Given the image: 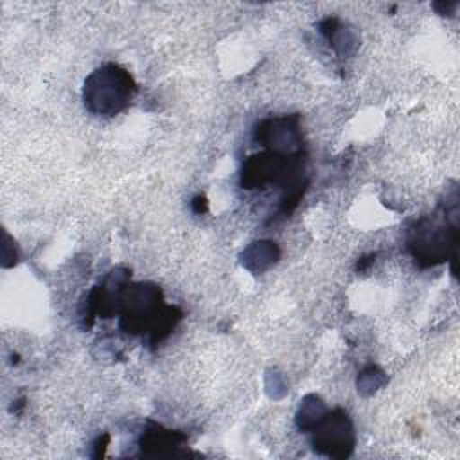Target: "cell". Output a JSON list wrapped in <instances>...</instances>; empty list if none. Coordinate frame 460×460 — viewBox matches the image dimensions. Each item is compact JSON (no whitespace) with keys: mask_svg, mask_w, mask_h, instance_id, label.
Here are the masks:
<instances>
[{"mask_svg":"<svg viewBox=\"0 0 460 460\" xmlns=\"http://www.w3.org/2000/svg\"><path fill=\"white\" fill-rule=\"evenodd\" d=\"M133 92L135 83L131 75L115 65H108L88 77L84 102L93 113L115 115L129 102Z\"/></svg>","mask_w":460,"mask_h":460,"instance_id":"cell-1","label":"cell"},{"mask_svg":"<svg viewBox=\"0 0 460 460\" xmlns=\"http://www.w3.org/2000/svg\"><path fill=\"white\" fill-rule=\"evenodd\" d=\"M316 426H320L314 438L318 447H325L329 455H340L338 449H341V455L349 453L347 449L352 447V428L343 411L329 413L327 419L320 420Z\"/></svg>","mask_w":460,"mask_h":460,"instance_id":"cell-2","label":"cell"}]
</instances>
